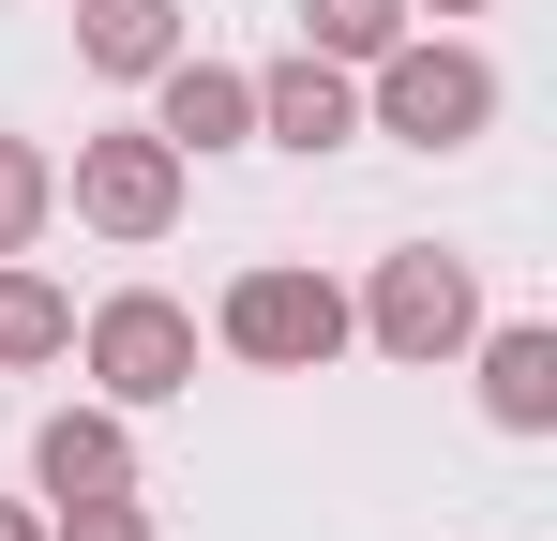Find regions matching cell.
<instances>
[{"mask_svg":"<svg viewBox=\"0 0 557 541\" xmlns=\"http://www.w3.org/2000/svg\"><path fill=\"white\" fill-rule=\"evenodd\" d=\"M211 331H226L242 361H272V376H317V361L347 347L362 316H347V286H332V270H301V256H257L242 286H226V316H211Z\"/></svg>","mask_w":557,"mask_h":541,"instance_id":"obj_1","label":"cell"},{"mask_svg":"<svg viewBox=\"0 0 557 541\" xmlns=\"http://www.w3.org/2000/svg\"><path fill=\"white\" fill-rule=\"evenodd\" d=\"M482 121H497V61H482V46H392V61H376V136L467 151Z\"/></svg>","mask_w":557,"mask_h":541,"instance_id":"obj_2","label":"cell"},{"mask_svg":"<svg viewBox=\"0 0 557 541\" xmlns=\"http://www.w3.org/2000/svg\"><path fill=\"white\" fill-rule=\"evenodd\" d=\"M392 361H453L467 331H482V270L437 256V241H407V256H376V301H347Z\"/></svg>","mask_w":557,"mask_h":541,"instance_id":"obj_3","label":"cell"},{"mask_svg":"<svg viewBox=\"0 0 557 541\" xmlns=\"http://www.w3.org/2000/svg\"><path fill=\"white\" fill-rule=\"evenodd\" d=\"M91 376L106 406H166V391H196V316L166 301V286H121V301H91Z\"/></svg>","mask_w":557,"mask_h":541,"instance_id":"obj_4","label":"cell"},{"mask_svg":"<svg viewBox=\"0 0 557 541\" xmlns=\"http://www.w3.org/2000/svg\"><path fill=\"white\" fill-rule=\"evenodd\" d=\"M76 226L166 241V226H182V151H166V136H76Z\"/></svg>","mask_w":557,"mask_h":541,"instance_id":"obj_5","label":"cell"},{"mask_svg":"<svg viewBox=\"0 0 557 541\" xmlns=\"http://www.w3.org/2000/svg\"><path fill=\"white\" fill-rule=\"evenodd\" d=\"M151 136L166 151H242L257 136V76H226V61H151Z\"/></svg>","mask_w":557,"mask_h":541,"instance_id":"obj_6","label":"cell"},{"mask_svg":"<svg viewBox=\"0 0 557 541\" xmlns=\"http://www.w3.org/2000/svg\"><path fill=\"white\" fill-rule=\"evenodd\" d=\"M257 136H272V151H347V136H362L347 61H317V46H301V61H272V76H257Z\"/></svg>","mask_w":557,"mask_h":541,"instance_id":"obj_7","label":"cell"},{"mask_svg":"<svg viewBox=\"0 0 557 541\" xmlns=\"http://www.w3.org/2000/svg\"><path fill=\"white\" fill-rule=\"evenodd\" d=\"M30 481L76 512V496H136V437H121V406H61L46 437H30Z\"/></svg>","mask_w":557,"mask_h":541,"instance_id":"obj_8","label":"cell"},{"mask_svg":"<svg viewBox=\"0 0 557 541\" xmlns=\"http://www.w3.org/2000/svg\"><path fill=\"white\" fill-rule=\"evenodd\" d=\"M482 406H497L512 437H557V331H543V316L482 331Z\"/></svg>","mask_w":557,"mask_h":541,"instance_id":"obj_9","label":"cell"},{"mask_svg":"<svg viewBox=\"0 0 557 541\" xmlns=\"http://www.w3.org/2000/svg\"><path fill=\"white\" fill-rule=\"evenodd\" d=\"M76 46H91V76H151V61H182V0H76Z\"/></svg>","mask_w":557,"mask_h":541,"instance_id":"obj_10","label":"cell"},{"mask_svg":"<svg viewBox=\"0 0 557 541\" xmlns=\"http://www.w3.org/2000/svg\"><path fill=\"white\" fill-rule=\"evenodd\" d=\"M61 347H76V301L30 256H0V361H61Z\"/></svg>","mask_w":557,"mask_h":541,"instance_id":"obj_11","label":"cell"},{"mask_svg":"<svg viewBox=\"0 0 557 541\" xmlns=\"http://www.w3.org/2000/svg\"><path fill=\"white\" fill-rule=\"evenodd\" d=\"M301 30H317V61H392L407 46V0H301Z\"/></svg>","mask_w":557,"mask_h":541,"instance_id":"obj_12","label":"cell"},{"mask_svg":"<svg viewBox=\"0 0 557 541\" xmlns=\"http://www.w3.org/2000/svg\"><path fill=\"white\" fill-rule=\"evenodd\" d=\"M46 211H61V166H46L30 136H0V256H30V241H46Z\"/></svg>","mask_w":557,"mask_h":541,"instance_id":"obj_13","label":"cell"},{"mask_svg":"<svg viewBox=\"0 0 557 541\" xmlns=\"http://www.w3.org/2000/svg\"><path fill=\"white\" fill-rule=\"evenodd\" d=\"M46 541H151V512H136V496H76Z\"/></svg>","mask_w":557,"mask_h":541,"instance_id":"obj_14","label":"cell"},{"mask_svg":"<svg viewBox=\"0 0 557 541\" xmlns=\"http://www.w3.org/2000/svg\"><path fill=\"white\" fill-rule=\"evenodd\" d=\"M0 541H46V512H0Z\"/></svg>","mask_w":557,"mask_h":541,"instance_id":"obj_15","label":"cell"},{"mask_svg":"<svg viewBox=\"0 0 557 541\" xmlns=\"http://www.w3.org/2000/svg\"><path fill=\"white\" fill-rule=\"evenodd\" d=\"M422 15H482V0H422Z\"/></svg>","mask_w":557,"mask_h":541,"instance_id":"obj_16","label":"cell"}]
</instances>
